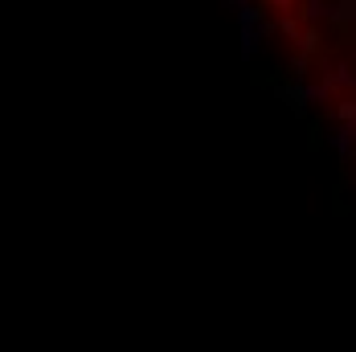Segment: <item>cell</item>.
I'll return each mask as SVG.
<instances>
[{"label": "cell", "instance_id": "obj_1", "mask_svg": "<svg viewBox=\"0 0 356 352\" xmlns=\"http://www.w3.org/2000/svg\"><path fill=\"white\" fill-rule=\"evenodd\" d=\"M246 8L303 95L356 140V0H246Z\"/></svg>", "mask_w": 356, "mask_h": 352}]
</instances>
